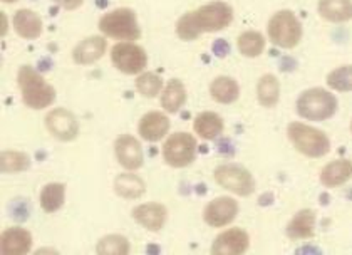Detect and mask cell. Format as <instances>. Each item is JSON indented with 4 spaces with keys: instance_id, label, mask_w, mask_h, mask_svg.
I'll list each match as a JSON object with an SVG mask.
<instances>
[{
    "instance_id": "6da1fadb",
    "label": "cell",
    "mask_w": 352,
    "mask_h": 255,
    "mask_svg": "<svg viewBox=\"0 0 352 255\" xmlns=\"http://www.w3.org/2000/svg\"><path fill=\"white\" fill-rule=\"evenodd\" d=\"M232 21V7L217 0L179 17L176 22V36L182 41H197L205 32H218V30L227 29Z\"/></svg>"
},
{
    "instance_id": "7a4b0ae2",
    "label": "cell",
    "mask_w": 352,
    "mask_h": 255,
    "mask_svg": "<svg viewBox=\"0 0 352 255\" xmlns=\"http://www.w3.org/2000/svg\"><path fill=\"white\" fill-rule=\"evenodd\" d=\"M17 82L21 87L22 101L32 109H45L56 101V89L42 78L34 67L22 66L17 72Z\"/></svg>"
},
{
    "instance_id": "3957f363",
    "label": "cell",
    "mask_w": 352,
    "mask_h": 255,
    "mask_svg": "<svg viewBox=\"0 0 352 255\" xmlns=\"http://www.w3.org/2000/svg\"><path fill=\"white\" fill-rule=\"evenodd\" d=\"M287 136L298 153L307 158H322L331 151V140L327 135L311 124L294 121L287 126Z\"/></svg>"
},
{
    "instance_id": "277c9868",
    "label": "cell",
    "mask_w": 352,
    "mask_h": 255,
    "mask_svg": "<svg viewBox=\"0 0 352 255\" xmlns=\"http://www.w3.org/2000/svg\"><path fill=\"white\" fill-rule=\"evenodd\" d=\"M296 111L302 120L325 121L338 111V98L322 87H311L297 98Z\"/></svg>"
},
{
    "instance_id": "5b68a950",
    "label": "cell",
    "mask_w": 352,
    "mask_h": 255,
    "mask_svg": "<svg viewBox=\"0 0 352 255\" xmlns=\"http://www.w3.org/2000/svg\"><path fill=\"white\" fill-rule=\"evenodd\" d=\"M99 30L104 36L126 41V43H133L141 37L136 12L129 7H120V9H114L102 15L99 21Z\"/></svg>"
},
{
    "instance_id": "8992f818",
    "label": "cell",
    "mask_w": 352,
    "mask_h": 255,
    "mask_svg": "<svg viewBox=\"0 0 352 255\" xmlns=\"http://www.w3.org/2000/svg\"><path fill=\"white\" fill-rule=\"evenodd\" d=\"M269 39L280 49H294L302 41V24L292 10H278L267 25Z\"/></svg>"
},
{
    "instance_id": "52a82bcc",
    "label": "cell",
    "mask_w": 352,
    "mask_h": 255,
    "mask_svg": "<svg viewBox=\"0 0 352 255\" xmlns=\"http://www.w3.org/2000/svg\"><path fill=\"white\" fill-rule=\"evenodd\" d=\"M213 178L221 188L239 197H250L255 192V178L247 168L233 163L217 166Z\"/></svg>"
},
{
    "instance_id": "ba28073f",
    "label": "cell",
    "mask_w": 352,
    "mask_h": 255,
    "mask_svg": "<svg viewBox=\"0 0 352 255\" xmlns=\"http://www.w3.org/2000/svg\"><path fill=\"white\" fill-rule=\"evenodd\" d=\"M163 159L173 168H185L197 156V140L190 133H175L163 144Z\"/></svg>"
},
{
    "instance_id": "9c48e42d",
    "label": "cell",
    "mask_w": 352,
    "mask_h": 255,
    "mask_svg": "<svg viewBox=\"0 0 352 255\" xmlns=\"http://www.w3.org/2000/svg\"><path fill=\"white\" fill-rule=\"evenodd\" d=\"M111 63L126 76H140L146 69L148 56L141 45L135 43H118L111 49Z\"/></svg>"
},
{
    "instance_id": "30bf717a",
    "label": "cell",
    "mask_w": 352,
    "mask_h": 255,
    "mask_svg": "<svg viewBox=\"0 0 352 255\" xmlns=\"http://www.w3.org/2000/svg\"><path fill=\"white\" fill-rule=\"evenodd\" d=\"M45 128L59 142H72L79 135L78 118L66 108H54L45 116Z\"/></svg>"
},
{
    "instance_id": "8fae6325",
    "label": "cell",
    "mask_w": 352,
    "mask_h": 255,
    "mask_svg": "<svg viewBox=\"0 0 352 255\" xmlns=\"http://www.w3.org/2000/svg\"><path fill=\"white\" fill-rule=\"evenodd\" d=\"M239 215V203L232 197H217L210 201L204 210L206 225L213 228H223L230 225Z\"/></svg>"
},
{
    "instance_id": "7c38bea8",
    "label": "cell",
    "mask_w": 352,
    "mask_h": 255,
    "mask_svg": "<svg viewBox=\"0 0 352 255\" xmlns=\"http://www.w3.org/2000/svg\"><path fill=\"white\" fill-rule=\"evenodd\" d=\"M114 155H116V159L124 170L135 171L143 166V148H141V143L138 142L135 136L121 135L114 142Z\"/></svg>"
},
{
    "instance_id": "4fadbf2b",
    "label": "cell",
    "mask_w": 352,
    "mask_h": 255,
    "mask_svg": "<svg viewBox=\"0 0 352 255\" xmlns=\"http://www.w3.org/2000/svg\"><path fill=\"white\" fill-rule=\"evenodd\" d=\"M250 245V237L242 228H228L221 232L212 245L213 255H242Z\"/></svg>"
},
{
    "instance_id": "5bb4252c",
    "label": "cell",
    "mask_w": 352,
    "mask_h": 255,
    "mask_svg": "<svg viewBox=\"0 0 352 255\" xmlns=\"http://www.w3.org/2000/svg\"><path fill=\"white\" fill-rule=\"evenodd\" d=\"M170 118L162 111H149L144 114L138 124V133L143 140L149 143L162 142L164 136L170 131Z\"/></svg>"
},
{
    "instance_id": "9a60e30c",
    "label": "cell",
    "mask_w": 352,
    "mask_h": 255,
    "mask_svg": "<svg viewBox=\"0 0 352 255\" xmlns=\"http://www.w3.org/2000/svg\"><path fill=\"white\" fill-rule=\"evenodd\" d=\"M133 219L149 232H160L166 223L168 210L158 201H149V203H141L133 208Z\"/></svg>"
},
{
    "instance_id": "2e32d148",
    "label": "cell",
    "mask_w": 352,
    "mask_h": 255,
    "mask_svg": "<svg viewBox=\"0 0 352 255\" xmlns=\"http://www.w3.org/2000/svg\"><path fill=\"white\" fill-rule=\"evenodd\" d=\"M32 249V234L22 227H10L2 232L0 250L3 255H25Z\"/></svg>"
},
{
    "instance_id": "e0dca14e",
    "label": "cell",
    "mask_w": 352,
    "mask_h": 255,
    "mask_svg": "<svg viewBox=\"0 0 352 255\" xmlns=\"http://www.w3.org/2000/svg\"><path fill=\"white\" fill-rule=\"evenodd\" d=\"M106 47H108V43H106L104 37L91 36L76 45L74 51H72V59L76 64L89 66V64L98 63L104 56Z\"/></svg>"
},
{
    "instance_id": "ac0fdd59",
    "label": "cell",
    "mask_w": 352,
    "mask_h": 255,
    "mask_svg": "<svg viewBox=\"0 0 352 255\" xmlns=\"http://www.w3.org/2000/svg\"><path fill=\"white\" fill-rule=\"evenodd\" d=\"M287 237L292 241H305L312 239L316 234V213L311 208L297 212L285 228Z\"/></svg>"
},
{
    "instance_id": "d6986e66",
    "label": "cell",
    "mask_w": 352,
    "mask_h": 255,
    "mask_svg": "<svg viewBox=\"0 0 352 255\" xmlns=\"http://www.w3.org/2000/svg\"><path fill=\"white\" fill-rule=\"evenodd\" d=\"M12 24L17 36H21L22 39H37L42 34V19L39 14L34 12L29 9H21L14 14Z\"/></svg>"
},
{
    "instance_id": "ffe728a7",
    "label": "cell",
    "mask_w": 352,
    "mask_h": 255,
    "mask_svg": "<svg viewBox=\"0 0 352 255\" xmlns=\"http://www.w3.org/2000/svg\"><path fill=\"white\" fill-rule=\"evenodd\" d=\"M352 178V162L349 159H334L327 163L320 171V184L327 188H338Z\"/></svg>"
},
{
    "instance_id": "44dd1931",
    "label": "cell",
    "mask_w": 352,
    "mask_h": 255,
    "mask_svg": "<svg viewBox=\"0 0 352 255\" xmlns=\"http://www.w3.org/2000/svg\"><path fill=\"white\" fill-rule=\"evenodd\" d=\"M317 10L324 21L334 22V24L349 22L352 19L351 0H319Z\"/></svg>"
},
{
    "instance_id": "7402d4cb",
    "label": "cell",
    "mask_w": 352,
    "mask_h": 255,
    "mask_svg": "<svg viewBox=\"0 0 352 255\" xmlns=\"http://www.w3.org/2000/svg\"><path fill=\"white\" fill-rule=\"evenodd\" d=\"M210 94L220 104H232L239 100L240 86L230 76H218L210 85Z\"/></svg>"
},
{
    "instance_id": "603a6c76",
    "label": "cell",
    "mask_w": 352,
    "mask_h": 255,
    "mask_svg": "<svg viewBox=\"0 0 352 255\" xmlns=\"http://www.w3.org/2000/svg\"><path fill=\"white\" fill-rule=\"evenodd\" d=\"M193 129L200 138L212 142L223 133V120L213 111H204L193 121Z\"/></svg>"
},
{
    "instance_id": "cb8c5ba5",
    "label": "cell",
    "mask_w": 352,
    "mask_h": 255,
    "mask_svg": "<svg viewBox=\"0 0 352 255\" xmlns=\"http://www.w3.org/2000/svg\"><path fill=\"white\" fill-rule=\"evenodd\" d=\"M114 192L126 200H138L146 192V185L135 173H121L114 180Z\"/></svg>"
},
{
    "instance_id": "d4e9b609",
    "label": "cell",
    "mask_w": 352,
    "mask_h": 255,
    "mask_svg": "<svg viewBox=\"0 0 352 255\" xmlns=\"http://www.w3.org/2000/svg\"><path fill=\"white\" fill-rule=\"evenodd\" d=\"M186 102V87L179 79H171L162 91V106L166 113L175 114Z\"/></svg>"
},
{
    "instance_id": "484cf974",
    "label": "cell",
    "mask_w": 352,
    "mask_h": 255,
    "mask_svg": "<svg viewBox=\"0 0 352 255\" xmlns=\"http://www.w3.org/2000/svg\"><path fill=\"white\" fill-rule=\"evenodd\" d=\"M280 98V82L274 74H263L257 82V100L263 108H274Z\"/></svg>"
},
{
    "instance_id": "4316f807",
    "label": "cell",
    "mask_w": 352,
    "mask_h": 255,
    "mask_svg": "<svg viewBox=\"0 0 352 255\" xmlns=\"http://www.w3.org/2000/svg\"><path fill=\"white\" fill-rule=\"evenodd\" d=\"M66 201V185L64 184H47L41 192V208L45 213H54L63 208Z\"/></svg>"
},
{
    "instance_id": "83f0119b",
    "label": "cell",
    "mask_w": 352,
    "mask_h": 255,
    "mask_svg": "<svg viewBox=\"0 0 352 255\" xmlns=\"http://www.w3.org/2000/svg\"><path fill=\"white\" fill-rule=\"evenodd\" d=\"M236 47H239L240 54L254 59L265 51V37L257 30H247V32L240 34V37L236 39Z\"/></svg>"
},
{
    "instance_id": "f1b7e54d",
    "label": "cell",
    "mask_w": 352,
    "mask_h": 255,
    "mask_svg": "<svg viewBox=\"0 0 352 255\" xmlns=\"http://www.w3.org/2000/svg\"><path fill=\"white\" fill-rule=\"evenodd\" d=\"M96 252L101 255H126L129 252V241L122 235H106L96 245Z\"/></svg>"
},
{
    "instance_id": "f546056e",
    "label": "cell",
    "mask_w": 352,
    "mask_h": 255,
    "mask_svg": "<svg viewBox=\"0 0 352 255\" xmlns=\"http://www.w3.org/2000/svg\"><path fill=\"white\" fill-rule=\"evenodd\" d=\"M327 86L338 93H351L352 91V66H340L331 71L325 78Z\"/></svg>"
},
{
    "instance_id": "4dcf8cb0",
    "label": "cell",
    "mask_w": 352,
    "mask_h": 255,
    "mask_svg": "<svg viewBox=\"0 0 352 255\" xmlns=\"http://www.w3.org/2000/svg\"><path fill=\"white\" fill-rule=\"evenodd\" d=\"M136 91L144 98H156L163 91V79L155 72H141L136 79Z\"/></svg>"
},
{
    "instance_id": "1f68e13d",
    "label": "cell",
    "mask_w": 352,
    "mask_h": 255,
    "mask_svg": "<svg viewBox=\"0 0 352 255\" xmlns=\"http://www.w3.org/2000/svg\"><path fill=\"white\" fill-rule=\"evenodd\" d=\"M30 166V158L22 151H3L2 171L3 173H21Z\"/></svg>"
},
{
    "instance_id": "d6a6232c",
    "label": "cell",
    "mask_w": 352,
    "mask_h": 255,
    "mask_svg": "<svg viewBox=\"0 0 352 255\" xmlns=\"http://www.w3.org/2000/svg\"><path fill=\"white\" fill-rule=\"evenodd\" d=\"M54 2L66 10H76L82 5L84 0H54Z\"/></svg>"
},
{
    "instance_id": "836d02e7",
    "label": "cell",
    "mask_w": 352,
    "mask_h": 255,
    "mask_svg": "<svg viewBox=\"0 0 352 255\" xmlns=\"http://www.w3.org/2000/svg\"><path fill=\"white\" fill-rule=\"evenodd\" d=\"M2 2H6V3H14L15 0H2Z\"/></svg>"
},
{
    "instance_id": "e575fe53",
    "label": "cell",
    "mask_w": 352,
    "mask_h": 255,
    "mask_svg": "<svg viewBox=\"0 0 352 255\" xmlns=\"http://www.w3.org/2000/svg\"><path fill=\"white\" fill-rule=\"evenodd\" d=\"M351 133H352V121H351Z\"/></svg>"
}]
</instances>
